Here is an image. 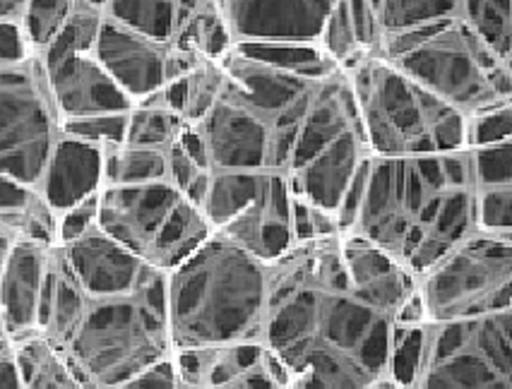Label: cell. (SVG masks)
<instances>
[{
  "mask_svg": "<svg viewBox=\"0 0 512 389\" xmlns=\"http://www.w3.org/2000/svg\"><path fill=\"white\" fill-rule=\"evenodd\" d=\"M318 44L342 70L354 68L363 56H368V53H363L359 49V41H356L354 25H351L349 17L347 0H335V5H332L330 13L325 17L323 29H320Z\"/></svg>",
  "mask_w": 512,
  "mask_h": 389,
  "instance_id": "obj_34",
  "label": "cell"
},
{
  "mask_svg": "<svg viewBox=\"0 0 512 389\" xmlns=\"http://www.w3.org/2000/svg\"><path fill=\"white\" fill-rule=\"evenodd\" d=\"M0 389H25L22 387L20 373H17L10 339L0 341Z\"/></svg>",
  "mask_w": 512,
  "mask_h": 389,
  "instance_id": "obj_46",
  "label": "cell"
},
{
  "mask_svg": "<svg viewBox=\"0 0 512 389\" xmlns=\"http://www.w3.org/2000/svg\"><path fill=\"white\" fill-rule=\"evenodd\" d=\"M236 49L255 61L270 63L313 82L325 80L339 70V65L320 49L318 41H260V44H236Z\"/></svg>",
  "mask_w": 512,
  "mask_h": 389,
  "instance_id": "obj_25",
  "label": "cell"
},
{
  "mask_svg": "<svg viewBox=\"0 0 512 389\" xmlns=\"http://www.w3.org/2000/svg\"><path fill=\"white\" fill-rule=\"evenodd\" d=\"M178 145L183 147V152H186L200 169H210V154H207L205 137H202V133L195 125H186V130L178 137Z\"/></svg>",
  "mask_w": 512,
  "mask_h": 389,
  "instance_id": "obj_45",
  "label": "cell"
},
{
  "mask_svg": "<svg viewBox=\"0 0 512 389\" xmlns=\"http://www.w3.org/2000/svg\"><path fill=\"white\" fill-rule=\"evenodd\" d=\"M462 20L505 61H512V0H462Z\"/></svg>",
  "mask_w": 512,
  "mask_h": 389,
  "instance_id": "obj_29",
  "label": "cell"
},
{
  "mask_svg": "<svg viewBox=\"0 0 512 389\" xmlns=\"http://www.w3.org/2000/svg\"><path fill=\"white\" fill-rule=\"evenodd\" d=\"M70 274L87 296H116L133 293L157 279L159 269L147 265L138 255L111 241L99 229L87 231L75 241L58 245Z\"/></svg>",
  "mask_w": 512,
  "mask_h": 389,
  "instance_id": "obj_16",
  "label": "cell"
},
{
  "mask_svg": "<svg viewBox=\"0 0 512 389\" xmlns=\"http://www.w3.org/2000/svg\"><path fill=\"white\" fill-rule=\"evenodd\" d=\"M171 41H159L104 17L92 56L123 89L133 106L166 85Z\"/></svg>",
  "mask_w": 512,
  "mask_h": 389,
  "instance_id": "obj_13",
  "label": "cell"
},
{
  "mask_svg": "<svg viewBox=\"0 0 512 389\" xmlns=\"http://www.w3.org/2000/svg\"><path fill=\"white\" fill-rule=\"evenodd\" d=\"M186 121L152 99H142L128 113V133L123 145L166 149L181 137Z\"/></svg>",
  "mask_w": 512,
  "mask_h": 389,
  "instance_id": "obj_27",
  "label": "cell"
},
{
  "mask_svg": "<svg viewBox=\"0 0 512 389\" xmlns=\"http://www.w3.org/2000/svg\"><path fill=\"white\" fill-rule=\"evenodd\" d=\"M265 310L267 262L217 231L166 272V327L174 351L260 341Z\"/></svg>",
  "mask_w": 512,
  "mask_h": 389,
  "instance_id": "obj_3",
  "label": "cell"
},
{
  "mask_svg": "<svg viewBox=\"0 0 512 389\" xmlns=\"http://www.w3.org/2000/svg\"><path fill=\"white\" fill-rule=\"evenodd\" d=\"M166 149L133 145L106 147L104 185H138L166 181Z\"/></svg>",
  "mask_w": 512,
  "mask_h": 389,
  "instance_id": "obj_26",
  "label": "cell"
},
{
  "mask_svg": "<svg viewBox=\"0 0 512 389\" xmlns=\"http://www.w3.org/2000/svg\"><path fill=\"white\" fill-rule=\"evenodd\" d=\"M53 248L32 241H15L5 257L0 272V315L8 339L37 332L41 289Z\"/></svg>",
  "mask_w": 512,
  "mask_h": 389,
  "instance_id": "obj_20",
  "label": "cell"
},
{
  "mask_svg": "<svg viewBox=\"0 0 512 389\" xmlns=\"http://www.w3.org/2000/svg\"><path fill=\"white\" fill-rule=\"evenodd\" d=\"M200 171H210V169H200L193 159L183 152V147L178 145V140L174 145H169L166 149V181L174 185L176 190H186V185L198 176Z\"/></svg>",
  "mask_w": 512,
  "mask_h": 389,
  "instance_id": "obj_42",
  "label": "cell"
},
{
  "mask_svg": "<svg viewBox=\"0 0 512 389\" xmlns=\"http://www.w3.org/2000/svg\"><path fill=\"white\" fill-rule=\"evenodd\" d=\"M373 157H419L467 149V116L414 85L378 53L344 70Z\"/></svg>",
  "mask_w": 512,
  "mask_h": 389,
  "instance_id": "obj_5",
  "label": "cell"
},
{
  "mask_svg": "<svg viewBox=\"0 0 512 389\" xmlns=\"http://www.w3.org/2000/svg\"><path fill=\"white\" fill-rule=\"evenodd\" d=\"M226 89V73L219 61L202 58L186 75V104H183L181 118L186 125H198L205 121L217 101L222 99Z\"/></svg>",
  "mask_w": 512,
  "mask_h": 389,
  "instance_id": "obj_32",
  "label": "cell"
},
{
  "mask_svg": "<svg viewBox=\"0 0 512 389\" xmlns=\"http://www.w3.org/2000/svg\"><path fill=\"white\" fill-rule=\"evenodd\" d=\"M80 3L89 5V8H97V10H101V13H104V8H106V0H80Z\"/></svg>",
  "mask_w": 512,
  "mask_h": 389,
  "instance_id": "obj_50",
  "label": "cell"
},
{
  "mask_svg": "<svg viewBox=\"0 0 512 389\" xmlns=\"http://www.w3.org/2000/svg\"><path fill=\"white\" fill-rule=\"evenodd\" d=\"M37 332L56 344L92 389H118L171 358L166 274L133 293L87 296L61 248L51 250Z\"/></svg>",
  "mask_w": 512,
  "mask_h": 389,
  "instance_id": "obj_2",
  "label": "cell"
},
{
  "mask_svg": "<svg viewBox=\"0 0 512 389\" xmlns=\"http://www.w3.org/2000/svg\"><path fill=\"white\" fill-rule=\"evenodd\" d=\"M104 17L145 37L171 41L176 25V0H106Z\"/></svg>",
  "mask_w": 512,
  "mask_h": 389,
  "instance_id": "obj_28",
  "label": "cell"
},
{
  "mask_svg": "<svg viewBox=\"0 0 512 389\" xmlns=\"http://www.w3.org/2000/svg\"><path fill=\"white\" fill-rule=\"evenodd\" d=\"M25 34L17 20H0V68L3 65H15L32 58Z\"/></svg>",
  "mask_w": 512,
  "mask_h": 389,
  "instance_id": "obj_41",
  "label": "cell"
},
{
  "mask_svg": "<svg viewBox=\"0 0 512 389\" xmlns=\"http://www.w3.org/2000/svg\"><path fill=\"white\" fill-rule=\"evenodd\" d=\"M291 200L294 193H291L289 173L270 169L255 200L234 219L226 221L217 233L241 245L258 260L275 262L296 245L291 229Z\"/></svg>",
  "mask_w": 512,
  "mask_h": 389,
  "instance_id": "obj_15",
  "label": "cell"
},
{
  "mask_svg": "<svg viewBox=\"0 0 512 389\" xmlns=\"http://www.w3.org/2000/svg\"><path fill=\"white\" fill-rule=\"evenodd\" d=\"M424 322L472 320L512 310V233L472 231L416 274Z\"/></svg>",
  "mask_w": 512,
  "mask_h": 389,
  "instance_id": "obj_8",
  "label": "cell"
},
{
  "mask_svg": "<svg viewBox=\"0 0 512 389\" xmlns=\"http://www.w3.org/2000/svg\"><path fill=\"white\" fill-rule=\"evenodd\" d=\"M195 128L205 137L210 169L287 171V154L275 125L243 101L231 97L226 89L217 106Z\"/></svg>",
  "mask_w": 512,
  "mask_h": 389,
  "instance_id": "obj_12",
  "label": "cell"
},
{
  "mask_svg": "<svg viewBox=\"0 0 512 389\" xmlns=\"http://www.w3.org/2000/svg\"><path fill=\"white\" fill-rule=\"evenodd\" d=\"M27 0H0V20H17Z\"/></svg>",
  "mask_w": 512,
  "mask_h": 389,
  "instance_id": "obj_47",
  "label": "cell"
},
{
  "mask_svg": "<svg viewBox=\"0 0 512 389\" xmlns=\"http://www.w3.org/2000/svg\"><path fill=\"white\" fill-rule=\"evenodd\" d=\"M97 209L99 193L58 214V245L75 241V238L85 236L87 231L97 229Z\"/></svg>",
  "mask_w": 512,
  "mask_h": 389,
  "instance_id": "obj_39",
  "label": "cell"
},
{
  "mask_svg": "<svg viewBox=\"0 0 512 389\" xmlns=\"http://www.w3.org/2000/svg\"><path fill=\"white\" fill-rule=\"evenodd\" d=\"M351 128H359V106H356L347 73L339 68L337 73L320 80L313 89L308 109L296 130L287 173L299 169L320 149Z\"/></svg>",
  "mask_w": 512,
  "mask_h": 389,
  "instance_id": "obj_21",
  "label": "cell"
},
{
  "mask_svg": "<svg viewBox=\"0 0 512 389\" xmlns=\"http://www.w3.org/2000/svg\"><path fill=\"white\" fill-rule=\"evenodd\" d=\"M44 70L49 75L51 97L61 123L133 109V101L125 97L123 89L111 80L92 53L63 58Z\"/></svg>",
  "mask_w": 512,
  "mask_h": 389,
  "instance_id": "obj_17",
  "label": "cell"
},
{
  "mask_svg": "<svg viewBox=\"0 0 512 389\" xmlns=\"http://www.w3.org/2000/svg\"><path fill=\"white\" fill-rule=\"evenodd\" d=\"M34 197H37V190L27 188V185L17 183L13 178L0 173V217L13 214L17 209H25Z\"/></svg>",
  "mask_w": 512,
  "mask_h": 389,
  "instance_id": "obj_44",
  "label": "cell"
},
{
  "mask_svg": "<svg viewBox=\"0 0 512 389\" xmlns=\"http://www.w3.org/2000/svg\"><path fill=\"white\" fill-rule=\"evenodd\" d=\"M75 5L77 0H27L17 22H20L22 34H25L34 56L39 58L44 53L46 46L58 34V29L65 25V20L75 10Z\"/></svg>",
  "mask_w": 512,
  "mask_h": 389,
  "instance_id": "obj_33",
  "label": "cell"
},
{
  "mask_svg": "<svg viewBox=\"0 0 512 389\" xmlns=\"http://www.w3.org/2000/svg\"><path fill=\"white\" fill-rule=\"evenodd\" d=\"M118 389H181V382H178L174 358H166V361L157 363L154 368L145 370L133 380H128L125 385Z\"/></svg>",
  "mask_w": 512,
  "mask_h": 389,
  "instance_id": "obj_43",
  "label": "cell"
},
{
  "mask_svg": "<svg viewBox=\"0 0 512 389\" xmlns=\"http://www.w3.org/2000/svg\"><path fill=\"white\" fill-rule=\"evenodd\" d=\"M8 339V332H5V325H3V315H0V341Z\"/></svg>",
  "mask_w": 512,
  "mask_h": 389,
  "instance_id": "obj_51",
  "label": "cell"
},
{
  "mask_svg": "<svg viewBox=\"0 0 512 389\" xmlns=\"http://www.w3.org/2000/svg\"><path fill=\"white\" fill-rule=\"evenodd\" d=\"M474 226L479 231L512 233V185L474 188Z\"/></svg>",
  "mask_w": 512,
  "mask_h": 389,
  "instance_id": "obj_37",
  "label": "cell"
},
{
  "mask_svg": "<svg viewBox=\"0 0 512 389\" xmlns=\"http://www.w3.org/2000/svg\"><path fill=\"white\" fill-rule=\"evenodd\" d=\"M452 188H472L469 152L373 157L349 233L366 238L419 274L440 257L438 214Z\"/></svg>",
  "mask_w": 512,
  "mask_h": 389,
  "instance_id": "obj_4",
  "label": "cell"
},
{
  "mask_svg": "<svg viewBox=\"0 0 512 389\" xmlns=\"http://www.w3.org/2000/svg\"><path fill=\"white\" fill-rule=\"evenodd\" d=\"M101 20H104V13H101V10L89 8V5L77 0L75 10L70 13L68 20H65V25L58 29L56 37H53L51 44L46 46L44 53L39 56L41 65L49 68V65L63 61V58L80 56V53H92Z\"/></svg>",
  "mask_w": 512,
  "mask_h": 389,
  "instance_id": "obj_31",
  "label": "cell"
},
{
  "mask_svg": "<svg viewBox=\"0 0 512 389\" xmlns=\"http://www.w3.org/2000/svg\"><path fill=\"white\" fill-rule=\"evenodd\" d=\"M15 243V236L5 229V224L0 221V272H3V265H5V257H8L10 248H13Z\"/></svg>",
  "mask_w": 512,
  "mask_h": 389,
  "instance_id": "obj_48",
  "label": "cell"
},
{
  "mask_svg": "<svg viewBox=\"0 0 512 389\" xmlns=\"http://www.w3.org/2000/svg\"><path fill=\"white\" fill-rule=\"evenodd\" d=\"M49 75L37 56L0 68V173L37 188L61 137Z\"/></svg>",
  "mask_w": 512,
  "mask_h": 389,
  "instance_id": "obj_10",
  "label": "cell"
},
{
  "mask_svg": "<svg viewBox=\"0 0 512 389\" xmlns=\"http://www.w3.org/2000/svg\"><path fill=\"white\" fill-rule=\"evenodd\" d=\"M512 140V101L467 116V149Z\"/></svg>",
  "mask_w": 512,
  "mask_h": 389,
  "instance_id": "obj_38",
  "label": "cell"
},
{
  "mask_svg": "<svg viewBox=\"0 0 512 389\" xmlns=\"http://www.w3.org/2000/svg\"><path fill=\"white\" fill-rule=\"evenodd\" d=\"M101 185L104 149L61 133L34 190L58 217L77 202L97 195Z\"/></svg>",
  "mask_w": 512,
  "mask_h": 389,
  "instance_id": "obj_22",
  "label": "cell"
},
{
  "mask_svg": "<svg viewBox=\"0 0 512 389\" xmlns=\"http://www.w3.org/2000/svg\"><path fill=\"white\" fill-rule=\"evenodd\" d=\"M368 157L371 152H368L361 128H351L289 173L291 193L311 207L337 214L339 200Z\"/></svg>",
  "mask_w": 512,
  "mask_h": 389,
  "instance_id": "obj_19",
  "label": "cell"
},
{
  "mask_svg": "<svg viewBox=\"0 0 512 389\" xmlns=\"http://www.w3.org/2000/svg\"><path fill=\"white\" fill-rule=\"evenodd\" d=\"M335 0H219L236 44L318 41Z\"/></svg>",
  "mask_w": 512,
  "mask_h": 389,
  "instance_id": "obj_14",
  "label": "cell"
},
{
  "mask_svg": "<svg viewBox=\"0 0 512 389\" xmlns=\"http://www.w3.org/2000/svg\"><path fill=\"white\" fill-rule=\"evenodd\" d=\"M219 63L226 73V92L275 125L289 169L296 130L318 82L275 68L270 63L255 61L236 46Z\"/></svg>",
  "mask_w": 512,
  "mask_h": 389,
  "instance_id": "obj_11",
  "label": "cell"
},
{
  "mask_svg": "<svg viewBox=\"0 0 512 389\" xmlns=\"http://www.w3.org/2000/svg\"><path fill=\"white\" fill-rule=\"evenodd\" d=\"M339 253L351 289L380 313L397 317L404 303L416 293V277L402 262L354 233L339 236Z\"/></svg>",
  "mask_w": 512,
  "mask_h": 389,
  "instance_id": "obj_18",
  "label": "cell"
},
{
  "mask_svg": "<svg viewBox=\"0 0 512 389\" xmlns=\"http://www.w3.org/2000/svg\"><path fill=\"white\" fill-rule=\"evenodd\" d=\"M347 8L359 49L363 53H378L380 41H383V27H380V17L371 0H347Z\"/></svg>",
  "mask_w": 512,
  "mask_h": 389,
  "instance_id": "obj_40",
  "label": "cell"
},
{
  "mask_svg": "<svg viewBox=\"0 0 512 389\" xmlns=\"http://www.w3.org/2000/svg\"><path fill=\"white\" fill-rule=\"evenodd\" d=\"M128 113L130 111L73 118V121H63L61 130L75 140L89 142V145H97L101 149L118 147L123 145L125 133H128Z\"/></svg>",
  "mask_w": 512,
  "mask_h": 389,
  "instance_id": "obj_36",
  "label": "cell"
},
{
  "mask_svg": "<svg viewBox=\"0 0 512 389\" xmlns=\"http://www.w3.org/2000/svg\"><path fill=\"white\" fill-rule=\"evenodd\" d=\"M395 317L351 289L339 236L299 243L267 262L263 346L287 389H368L388 377Z\"/></svg>",
  "mask_w": 512,
  "mask_h": 389,
  "instance_id": "obj_1",
  "label": "cell"
},
{
  "mask_svg": "<svg viewBox=\"0 0 512 389\" xmlns=\"http://www.w3.org/2000/svg\"><path fill=\"white\" fill-rule=\"evenodd\" d=\"M407 389H512V310L424 322L419 365Z\"/></svg>",
  "mask_w": 512,
  "mask_h": 389,
  "instance_id": "obj_9",
  "label": "cell"
},
{
  "mask_svg": "<svg viewBox=\"0 0 512 389\" xmlns=\"http://www.w3.org/2000/svg\"><path fill=\"white\" fill-rule=\"evenodd\" d=\"M267 171L270 169H210V188H207L202 214L210 221L212 231L222 229L226 221L234 219L255 200V195L263 188Z\"/></svg>",
  "mask_w": 512,
  "mask_h": 389,
  "instance_id": "obj_24",
  "label": "cell"
},
{
  "mask_svg": "<svg viewBox=\"0 0 512 389\" xmlns=\"http://www.w3.org/2000/svg\"><path fill=\"white\" fill-rule=\"evenodd\" d=\"M469 152L472 188H500L512 185V140L498 145L474 147Z\"/></svg>",
  "mask_w": 512,
  "mask_h": 389,
  "instance_id": "obj_35",
  "label": "cell"
},
{
  "mask_svg": "<svg viewBox=\"0 0 512 389\" xmlns=\"http://www.w3.org/2000/svg\"><path fill=\"white\" fill-rule=\"evenodd\" d=\"M378 56L464 116L512 101V61L457 17L385 34Z\"/></svg>",
  "mask_w": 512,
  "mask_h": 389,
  "instance_id": "obj_6",
  "label": "cell"
},
{
  "mask_svg": "<svg viewBox=\"0 0 512 389\" xmlns=\"http://www.w3.org/2000/svg\"><path fill=\"white\" fill-rule=\"evenodd\" d=\"M10 346L25 389H92L68 356L41 332L10 339Z\"/></svg>",
  "mask_w": 512,
  "mask_h": 389,
  "instance_id": "obj_23",
  "label": "cell"
},
{
  "mask_svg": "<svg viewBox=\"0 0 512 389\" xmlns=\"http://www.w3.org/2000/svg\"><path fill=\"white\" fill-rule=\"evenodd\" d=\"M368 389H402V387H397L395 382H392V380H388V377H385V380L375 382V385H373V387H368Z\"/></svg>",
  "mask_w": 512,
  "mask_h": 389,
  "instance_id": "obj_49",
  "label": "cell"
},
{
  "mask_svg": "<svg viewBox=\"0 0 512 389\" xmlns=\"http://www.w3.org/2000/svg\"><path fill=\"white\" fill-rule=\"evenodd\" d=\"M460 3L462 0H378L383 37L404 29L455 20L460 15Z\"/></svg>",
  "mask_w": 512,
  "mask_h": 389,
  "instance_id": "obj_30",
  "label": "cell"
},
{
  "mask_svg": "<svg viewBox=\"0 0 512 389\" xmlns=\"http://www.w3.org/2000/svg\"><path fill=\"white\" fill-rule=\"evenodd\" d=\"M97 229L159 272H171L212 236L202 209L169 181L104 185Z\"/></svg>",
  "mask_w": 512,
  "mask_h": 389,
  "instance_id": "obj_7",
  "label": "cell"
}]
</instances>
